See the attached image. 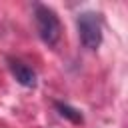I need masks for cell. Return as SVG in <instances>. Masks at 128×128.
Listing matches in <instances>:
<instances>
[{
    "label": "cell",
    "instance_id": "obj_1",
    "mask_svg": "<svg viewBox=\"0 0 128 128\" xmlns=\"http://www.w3.org/2000/svg\"><path fill=\"white\" fill-rule=\"evenodd\" d=\"M80 40L86 48L94 50L102 42V20L98 12H82L76 20Z\"/></svg>",
    "mask_w": 128,
    "mask_h": 128
},
{
    "label": "cell",
    "instance_id": "obj_2",
    "mask_svg": "<svg viewBox=\"0 0 128 128\" xmlns=\"http://www.w3.org/2000/svg\"><path fill=\"white\" fill-rule=\"evenodd\" d=\"M34 16H36V28H38L40 38L46 44L54 46L58 42V38H60V20H58L56 12L52 8L40 4V6H36Z\"/></svg>",
    "mask_w": 128,
    "mask_h": 128
},
{
    "label": "cell",
    "instance_id": "obj_3",
    "mask_svg": "<svg viewBox=\"0 0 128 128\" xmlns=\"http://www.w3.org/2000/svg\"><path fill=\"white\" fill-rule=\"evenodd\" d=\"M10 70L14 74V78L18 80V84L26 86V88H32L36 84V74L32 68H28L26 64L18 62V60H10Z\"/></svg>",
    "mask_w": 128,
    "mask_h": 128
},
{
    "label": "cell",
    "instance_id": "obj_4",
    "mask_svg": "<svg viewBox=\"0 0 128 128\" xmlns=\"http://www.w3.org/2000/svg\"><path fill=\"white\" fill-rule=\"evenodd\" d=\"M56 110L62 114V116H66V118H70L72 122H82V114L76 110V108H72V106H68V104H62V102H56Z\"/></svg>",
    "mask_w": 128,
    "mask_h": 128
}]
</instances>
